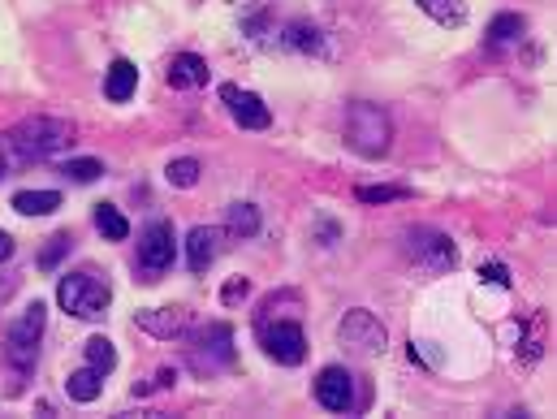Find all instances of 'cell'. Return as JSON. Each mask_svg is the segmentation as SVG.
<instances>
[{"label": "cell", "mask_w": 557, "mask_h": 419, "mask_svg": "<svg viewBox=\"0 0 557 419\" xmlns=\"http://www.w3.org/2000/svg\"><path fill=\"white\" fill-rule=\"evenodd\" d=\"M57 208H61L57 191H18L13 195V212H22V216H48Z\"/></svg>", "instance_id": "cell-19"}, {"label": "cell", "mask_w": 557, "mask_h": 419, "mask_svg": "<svg viewBox=\"0 0 557 419\" xmlns=\"http://www.w3.org/2000/svg\"><path fill=\"white\" fill-rule=\"evenodd\" d=\"M389 139H393V121L389 113L380 104H368V100H359V104H350V113H346V143L355 147L359 156H385L389 152Z\"/></svg>", "instance_id": "cell-3"}, {"label": "cell", "mask_w": 557, "mask_h": 419, "mask_svg": "<svg viewBox=\"0 0 557 419\" xmlns=\"http://www.w3.org/2000/svg\"><path fill=\"white\" fill-rule=\"evenodd\" d=\"M255 329H260V346L268 359H277L281 368H298V363L307 359V337L298 329V320H255Z\"/></svg>", "instance_id": "cell-7"}, {"label": "cell", "mask_w": 557, "mask_h": 419, "mask_svg": "<svg viewBox=\"0 0 557 419\" xmlns=\"http://www.w3.org/2000/svg\"><path fill=\"white\" fill-rule=\"evenodd\" d=\"M134 91H139V65L126 61V57H117L113 65H108V74H104V96L113 104H126Z\"/></svg>", "instance_id": "cell-13"}, {"label": "cell", "mask_w": 557, "mask_h": 419, "mask_svg": "<svg viewBox=\"0 0 557 419\" xmlns=\"http://www.w3.org/2000/svg\"><path fill=\"white\" fill-rule=\"evenodd\" d=\"M70 143H74V126L61 117H26L5 134V147L18 160H48Z\"/></svg>", "instance_id": "cell-1"}, {"label": "cell", "mask_w": 557, "mask_h": 419, "mask_svg": "<svg viewBox=\"0 0 557 419\" xmlns=\"http://www.w3.org/2000/svg\"><path fill=\"white\" fill-rule=\"evenodd\" d=\"M173 255H178L173 225L169 221H152L143 229V238H139V260H134V268H139L143 281H160L173 268Z\"/></svg>", "instance_id": "cell-8"}, {"label": "cell", "mask_w": 557, "mask_h": 419, "mask_svg": "<svg viewBox=\"0 0 557 419\" xmlns=\"http://www.w3.org/2000/svg\"><path fill=\"white\" fill-rule=\"evenodd\" d=\"M61 173H65V178H74V182H95L104 173V165H100V160H91V156H83V160H65Z\"/></svg>", "instance_id": "cell-25"}, {"label": "cell", "mask_w": 557, "mask_h": 419, "mask_svg": "<svg viewBox=\"0 0 557 419\" xmlns=\"http://www.w3.org/2000/svg\"><path fill=\"white\" fill-rule=\"evenodd\" d=\"M165 178H169V186H178V191H190V186L199 182V160H190V156H182V160H169Z\"/></svg>", "instance_id": "cell-24"}, {"label": "cell", "mask_w": 557, "mask_h": 419, "mask_svg": "<svg viewBox=\"0 0 557 419\" xmlns=\"http://www.w3.org/2000/svg\"><path fill=\"white\" fill-rule=\"evenodd\" d=\"M44 303H31V307H22V316L9 324V333H5V359L13 363L18 372H31L35 368V359H39V337H44Z\"/></svg>", "instance_id": "cell-5"}, {"label": "cell", "mask_w": 557, "mask_h": 419, "mask_svg": "<svg viewBox=\"0 0 557 419\" xmlns=\"http://www.w3.org/2000/svg\"><path fill=\"white\" fill-rule=\"evenodd\" d=\"M523 35H527V18H523V13H497V18L488 22L484 44L493 48V52H501V48L523 44Z\"/></svg>", "instance_id": "cell-15"}, {"label": "cell", "mask_w": 557, "mask_h": 419, "mask_svg": "<svg viewBox=\"0 0 557 419\" xmlns=\"http://www.w3.org/2000/svg\"><path fill=\"white\" fill-rule=\"evenodd\" d=\"M0 178H5V156H0Z\"/></svg>", "instance_id": "cell-31"}, {"label": "cell", "mask_w": 557, "mask_h": 419, "mask_svg": "<svg viewBox=\"0 0 557 419\" xmlns=\"http://www.w3.org/2000/svg\"><path fill=\"white\" fill-rule=\"evenodd\" d=\"M65 394H70L74 402H95L104 394V372H95L91 363L87 368H78V372H70L65 376Z\"/></svg>", "instance_id": "cell-17"}, {"label": "cell", "mask_w": 557, "mask_h": 419, "mask_svg": "<svg viewBox=\"0 0 557 419\" xmlns=\"http://www.w3.org/2000/svg\"><path fill=\"white\" fill-rule=\"evenodd\" d=\"M9 255H13V238L0 229V260H9Z\"/></svg>", "instance_id": "cell-30"}, {"label": "cell", "mask_w": 557, "mask_h": 419, "mask_svg": "<svg viewBox=\"0 0 557 419\" xmlns=\"http://www.w3.org/2000/svg\"><path fill=\"white\" fill-rule=\"evenodd\" d=\"M221 100H225L229 117H234L242 130H268V126H273V113H268V104L255 96V91H242L238 83H225Z\"/></svg>", "instance_id": "cell-11"}, {"label": "cell", "mask_w": 557, "mask_h": 419, "mask_svg": "<svg viewBox=\"0 0 557 419\" xmlns=\"http://www.w3.org/2000/svg\"><path fill=\"white\" fill-rule=\"evenodd\" d=\"M74 247V238L70 234H57V238H48V247H44V255H39V268H57V260L65 251Z\"/></svg>", "instance_id": "cell-27"}, {"label": "cell", "mask_w": 557, "mask_h": 419, "mask_svg": "<svg viewBox=\"0 0 557 419\" xmlns=\"http://www.w3.org/2000/svg\"><path fill=\"white\" fill-rule=\"evenodd\" d=\"M247 290H251V286H247V281H229V286H225V294H221V299H225V303H238V299H247Z\"/></svg>", "instance_id": "cell-29"}, {"label": "cell", "mask_w": 557, "mask_h": 419, "mask_svg": "<svg viewBox=\"0 0 557 419\" xmlns=\"http://www.w3.org/2000/svg\"><path fill=\"white\" fill-rule=\"evenodd\" d=\"M406 260H411L419 273H428V277H437V273H450V268L458 264V251H454V242L441 234V229H428V225H415V229H406Z\"/></svg>", "instance_id": "cell-4"}, {"label": "cell", "mask_w": 557, "mask_h": 419, "mask_svg": "<svg viewBox=\"0 0 557 419\" xmlns=\"http://www.w3.org/2000/svg\"><path fill=\"white\" fill-rule=\"evenodd\" d=\"M57 303L78 320H100L113 303V286L108 277H100L95 268H78V273H65L57 286Z\"/></svg>", "instance_id": "cell-2"}, {"label": "cell", "mask_w": 557, "mask_h": 419, "mask_svg": "<svg viewBox=\"0 0 557 419\" xmlns=\"http://www.w3.org/2000/svg\"><path fill=\"white\" fill-rule=\"evenodd\" d=\"M316 402L324 411H337V415H350L359 407V398H355V376H350L346 368H324L316 376Z\"/></svg>", "instance_id": "cell-10"}, {"label": "cell", "mask_w": 557, "mask_h": 419, "mask_svg": "<svg viewBox=\"0 0 557 419\" xmlns=\"http://www.w3.org/2000/svg\"><path fill=\"white\" fill-rule=\"evenodd\" d=\"M216 255H221V229L216 225H195L186 234V264L190 273H208L216 264Z\"/></svg>", "instance_id": "cell-12"}, {"label": "cell", "mask_w": 557, "mask_h": 419, "mask_svg": "<svg viewBox=\"0 0 557 419\" xmlns=\"http://www.w3.org/2000/svg\"><path fill=\"white\" fill-rule=\"evenodd\" d=\"M225 225H229V234L234 238H255L260 234V208L255 204H229Z\"/></svg>", "instance_id": "cell-20"}, {"label": "cell", "mask_w": 557, "mask_h": 419, "mask_svg": "<svg viewBox=\"0 0 557 419\" xmlns=\"http://www.w3.org/2000/svg\"><path fill=\"white\" fill-rule=\"evenodd\" d=\"M186 359L199 376L225 372L229 363H234V329H229V324H208V329H199L186 346Z\"/></svg>", "instance_id": "cell-6"}, {"label": "cell", "mask_w": 557, "mask_h": 419, "mask_svg": "<svg viewBox=\"0 0 557 419\" xmlns=\"http://www.w3.org/2000/svg\"><path fill=\"white\" fill-rule=\"evenodd\" d=\"M480 277H484V281H493V286H510L506 264H480Z\"/></svg>", "instance_id": "cell-28"}, {"label": "cell", "mask_w": 557, "mask_h": 419, "mask_svg": "<svg viewBox=\"0 0 557 419\" xmlns=\"http://www.w3.org/2000/svg\"><path fill=\"white\" fill-rule=\"evenodd\" d=\"M281 44L294 48V52H324V31L320 26H307V22H290L281 35Z\"/></svg>", "instance_id": "cell-18"}, {"label": "cell", "mask_w": 557, "mask_h": 419, "mask_svg": "<svg viewBox=\"0 0 557 419\" xmlns=\"http://www.w3.org/2000/svg\"><path fill=\"white\" fill-rule=\"evenodd\" d=\"M208 83V61L195 57V52H178V57L169 61V87L178 91H195Z\"/></svg>", "instance_id": "cell-14"}, {"label": "cell", "mask_w": 557, "mask_h": 419, "mask_svg": "<svg viewBox=\"0 0 557 419\" xmlns=\"http://www.w3.org/2000/svg\"><path fill=\"white\" fill-rule=\"evenodd\" d=\"M139 329H147L152 337H178L186 329V312L182 307H152V312H139Z\"/></svg>", "instance_id": "cell-16"}, {"label": "cell", "mask_w": 557, "mask_h": 419, "mask_svg": "<svg viewBox=\"0 0 557 419\" xmlns=\"http://www.w3.org/2000/svg\"><path fill=\"white\" fill-rule=\"evenodd\" d=\"M411 191L406 186H359L355 199H363V204H389V199H406Z\"/></svg>", "instance_id": "cell-26"}, {"label": "cell", "mask_w": 557, "mask_h": 419, "mask_svg": "<svg viewBox=\"0 0 557 419\" xmlns=\"http://www.w3.org/2000/svg\"><path fill=\"white\" fill-rule=\"evenodd\" d=\"M87 350V363H91V368L95 372H113L117 368V350H113V342H108V337H91V342L83 346Z\"/></svg>", "instance_id": "cell-23"}, {"label": "cell", "mask_w": 557, "mask_h": 419, "mask_svg": "<svg viewBox=\"0 0 557 419\" xmlns=\"http://www.w3.org/2000/svg\"><path fill=\"white\" fill-rule=\"evenodd\" d=\"M337 337H342V346L359 350V355H380L385 350V324H380L372 312H363V307H355V312H346L342 324H337Z\"/></svg>", "instance_id": "cell-9"}, {"label": "cell", "mask_w": 557, "mask_h": 419, "mask_svg": "<svg viewBox=\"0 0 557 419\" xmlns=\"http://www.w3.org/2000/svg\"><path fill=\"white\" fill-rule=\"evenodd\" d=\"M415 5L424 9L432 22H441V26H458V22L467 18V13H463V5H458V0H415Z\"/></svg>", "instance_id": "cell-22"}, {"label": "cell", "mask_w": 557, "mask_h": 419, "mask_svg": "<svg viewBox=\"0 0 557 419\" xmlns=\"http://www.w3.org/2000/svg\"><path fill=\"white\" fill-rule=\"evenodd\" d=\"M95 229H100L108 242H126V238H130V221H126V216H121L113 204H100V208H95Z\"/></svg>", "instance_id": "cell-21"}]
</instances>
